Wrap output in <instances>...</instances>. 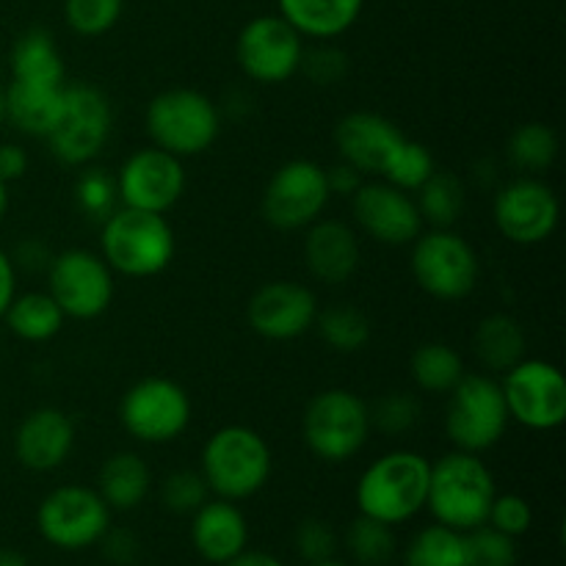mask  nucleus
Returning <instances> with one entry per match:
<instances>
[{"mask_svg": "<svg viewBox=\"0 0 566 566\" xmlns=\"http://www.w3.org/2000/svg\"><path fill=\"white\" fill-rule=\"evenodd\" d=\"M17 296V269L11 263V254L0 249V318L6 315L9 304Z\"/></svg>", "mask_w": 566, "mask_h": 566, "instance_id": "8fccbe9b", "label": "nucleus"}, {"mask_svg": "<svg viewBox=\"0 0 566 566\" xmlns=\"http://www.w3.org/2000/svg\"><path fill=\"white\" fill-rule=\"evenodd\" d=\"M431 462L423 453L390 451L368 464L357 481V509L365 517L401 525L426 509Z\"/></svg>", "mask_w": 566, "mask_h": 566, "instance_id": "7ed1b4c3", "label": "nucleus"}, {"mask_svg": "<svg viewBox=\"0 0 566 566\" xmlns=\"http://www.w3.org/2000/svg\"><path fill=\"white\" fill-rule=\"evenodd\" d=\"M0 566H28V562L22 553L9 551V547H0Z\"/></svg>", "mask_w": 566, "mask_h": 566, "instance_id": "603ef678", "label": "nucleus"}, {"mask_svg": "<svg viewBox=\"0 0 566 566\" xmlns=\"http://www.w3.org/2000/svg\"><path fill=\"white\" fill-rule=\"evenodd\" d=\"M11 81L44 83V86H64V59L55 44L53 33L44 28H28L14 39L9 55Z\"/></svg>", "mask_w": 566, "mask_h": 566, "instance_id": "a878e982", "label": "nucleus"}, {"mask_svg": "<svg viewBox=\"0 0 566 566\" xmlns=\"http://www.w3.org/2000/svg\"><path fill=\"white\" fill-rule=\"evenodd\" d=\"M509 409L501 381L486 374H464L448 392L446 434L457 451L484 453L503 440L509 429Z\"/></svg>", "mask_w": 566, "mask_h": 566, "instance_id": "0eeeda50", "label": "nucleus"}, {"mask_svg": "<svg viewBox=\"0 0 566 566\" xmlns=\"http://www.w3.org/2000/svg\"><path fill=\"white\" fill-rule=\"evenodd\" d=\"M348 553L354 562L363 566H385L396 556V536H392V525L379 523L374 517L359 514L346 534Z\"/></svg>", "mask_w": 566, "mask_h": 566, "instance_id": "f704fd0d", "label": "nucleus"}, {"mask_svg": "<svg viewBox=\"0 0 566 566\" xmlns=\"http://www.w3.org/2000/svg\"><path fill=\"white\" fill-rule=\"evenodd\" d=\"M409 370H412L415 385L434 396H448L468 374L457 348L440 340L420 343L409 359Z\"/></svg>", "mask_w": 566, "mask_h": 566, "instance_id": "c756f323", "label": "nucleus"}, {"mask_svg": "<svg viewBox=\"0 0 566 566\" xmlns=\"http://www.w3.org/2000/svg\"><path fill=\"white\" fill-rule=\"evenodd\" d=\"M50 260H53V252H50V247L42 238H25V241L17 243L14 254H11L14 269L28 271V274H33V271H48Z\"/></svg>", "mask_w": 566, "mask_h": 566, "instance_id": "a18cd8bd", "label": "nucleus"}, {"mask_svg": "<svg viewBox=\"0 0 566 566\" xmlns=\"http://www.w3.org/2000/svg\"><path fill=\"white\" fill-rule=\"evenodd\" d=\"M48 293L66 318L94 321L114 302V271L88 249H66L50 260Z\"/></svg>", "mask_w": 566, "mask_h": 566, "instance_id": "2eb2a0df", "label": "nucleus"}, {"mask_svg": "<svg viewBox=\"0 0 566 566\" xmlns=\"http://www.w3.org/2000/svg\"><path fill=\"white\" fill-rule=\"evenodd\" d=\"M6 122V99H3V86H0V125Z\"/></svg>", "mask_w": 566, "mask_h": 566, "instance_id": "5fc2aeb1", "label": "nucleus"}, {"mask_svg": "<svg viewBox=\"0 0 566 566\" xmlns=\"http://www.w3.org/2000/svg\"><path fill=\"white\" fill-rule=\"evenodd\" d=\"M492 216L506 241L517 243V247H536L556 232L562 205H558L556 191L545 180L523 175L506 182L495 193Z\"/></svg>", "mask_w": 566, "mask_h": 566, "instance_id": "dca6fc26", "label": "nucleus"}, {"mask_svg": "<svg viewBox=\"0 0 566 566\" xmlns=\"http://www.w3.org/2000/svg\"><path fill=\"white\" fill-rule=\"evenodd\" d=\"M280 14L310 39H337L359 20L365 0H276Z\"/></svg>", "mask_w": 566, "mask_h": 566, "instance_id": "393cba45", "label": "nucleus"}, {"mask_svg": "<svg viewBox=\"0 0 566 566\" xmlns=\"http://www.w3.org/2000/svg\"><path fill=\"white\" fill-rule=\"evenodd\" d=\"M495 495V479L479 453L451 451L431 464L426 509L440 525L462 534L479 528L486 523Z\"/></svg>", "mask_w": 566, "mask_h": 566, "instance_id": "f03ea898", "label": "nucleus"}, {"mask_svg": "<svg viewBox=\"0 0 566 566\" xmlns=\"http://www.w3.org/2000/svg\"><path fill=\"white\" fill-rule=\"evenodd\" d=\"M409 269L420 291L437 302H462L481 276L479 254L453 230L420 232L412 241Z\"/></svg>", "mask_w": 566, "mask_h": 566, "instance_id": "6e6552de", "label": "nucleus"}, {"mask_svg": "<svg viewBox=\"0 0 566 566\" xmlns=\"http://www.w3.org/2000/svg\"><path fill=\"white\" fill-rule=\"evenodd\" d=\"M271 468V448L260 431L249 426H224L205 442L199 473L208 481L210 492L238 503L258 495L269 484Z\"/></svg>", "mask_w": 566, "mask_h": 566, "instance_id": "20e7f679", "label": "nucleus"}, {"mask_svg": "<svg viewBox=\"0 0 566 566\" xmlns=\"http://www.w3.org/2000/svg\"><path fill=\"white\" fill-rule=\"evenodd\" d=\"M99 227H103L99 258L116 274L149 280L164 274L175 260V230L164 213H147L119 205Z\"/></svg>", "mask_w": 566, "mask_h": 566, "instance_id": "f257e3e1", "label": "nucleus"}, {"mask_svg": "<svg viewBox=\"0 0 566 566\" xmlns=\"http://www.w3.org/2000/svg\"><path fill=\"white\" fill-rule=\"evenodd\" d=\"M75 448V423L59 407H39L22 418L14 434V457L33 473H50L70 459Z\"/></svg>", "mask_w": 566, "mask_h": 566, "instance_id": "412c9836", "label": "nucleus"}, {"mask_svg": "<svg viewBox=\"0 0 566 566\" xmlns=\"http://www.w3.org/2000/svg\"><path fill=\"white\" fill-rule=\"evenodd\" d=\"M357 232L337 219H318L307 227L304 238V260L310 274L324 285H343L359 269Z\"/></svg>", "mask_w": 566, "mask_h": 566, "instance_id": "4be33fe9", "label": "nucleus"}, {"mask_svg": "<svg viewBox=\"0 0 566 566\" xmlns=\"http://www.w3.org/2000/svg\"><path fill=\"white\" fill-rule=\"evenodd\" d=\"M224 566H285V564H282L280 558L271 556V553H260V551L249 553V551H243L241 556H235V558H232V562H227Z\"/></svg>", "mask_w": 566, "mask_h": 566, "instance_id": "3c124183", "label": "nucleus"}, {"mask_svg": "<svg viewBox=\"0 0 566 566\" xmlns=\"http://www.w3.org/2000/svg\"><path fill=\"white\" fill-rule=\"evenodd\" d=\"M144 125L153 147L166 149L177 158H197L219 138L221 111L197 88H166L149 99Z\"/></svg>", "mask_w": 566, "mask_h": 566, "instance_id": "39448f33", "label": "nucleus"}, {"mask_svg": "<svg viewBox=\"0 0 566 566\" xmlns=\"http://www.w3.org/2000/svg\"><path fill=\"white\" fill-rule=\"evenodd\" d=\"M531 523H534L531 503L525 501L523 495H514V492L495 495V501H492V506H490V514H486V525L497 528L501 534L512 536V539L528 534Z\"/></svg>", "mask_w": 566, "mask_h": 566, "instance_id": "79ce46f5", "label": "nucleus"}, {"mask_svg": "<svg viewBox=\"0 0 566 566\" xmlns=\"http://www.w3.org/2000/svg\"><path fill=\"white\" fill-rule=\"evenodd\" d=\"M415 193L423 224L431 230H453L464 210V186L453 171H434Z\"/></svg>", "mask_w": 566, "mask_h": 566, "instance_id": "7c9ffc66", "label": "nucleus"}, {"mask_svg": "<svg viewBox=\"0 0 566 566\" xmlns=\"http://www.w3.org/2000/svg\"><path fill=\"white\" fill-rule=\"evenodd\" d=\"M298 72L310 77L318 86H335L346 77L348 72V55L343 50L332 48V44H324V48L304 50V59Z\"/></svg>", "mask_w": 566, "mask_h": 566, "instance_id": "37998d69", "label": "nucleus"}, {"mask_svg": "<svg viewBox=\"0 0 566 566\" xmlns=\"http://www.w3.org/2000/svg\"><path fill=\"white\" fill-rule=\"evenodd\" d=\"M464 547H468V566L517 564V545H514L512 536L501 534V531L486 523L464 534Z\"/></svg>", "mask_w": 566, "mask_h": 566, "instance_id": "ea45409f", "label": "nucleus"}, {"mask_svg": "<svg viewBox=\"0 0 566 566\" xmlns=\"http://www.w3.org/2000/svg\"><path fill=\"white\" fill-rule=\"evenodd\" d=\"M420 412L423 409H420V401L415 396L401 390L387 392L370 407V426L379 429L381 434H407L420 423Z\"/></svg>", "mask_w": 566, "mask_h": 566, "instance_id": "58836bf2", "label": "nucleus"}, {"mask_svg": "<svg viewBox=\"0 0 566 566\" xmlns=\"http://www.w3.org/2000/svg\"><path fill=\"white\" fill-rule=\"evenodd\" d=\"M36 525L48 545L59 551H86L111 528V509L92 486L66 484L39 503Z\"/></svg>", "mask_w": 566, "mask_h": 566, "instance_id": "f8f14e48", "label": "nucleus"}, {"mask_svg": "<svg viewBox=\"0 0 566 566\" xmlns=\"http://www.w3.org/2000/svg\"><path fill=\"white\" fill-rule=\"evenodd\" d=\"M296 551L310 564L329 562L337 551V536L324 520H304L296 528Z\"/></svg>", "mask_w": 566, "mask_h": 566, "instance_id": "c03bdc74", "label": "nucleus"}, {"mask_svg": "<svg viewBox=\"0 0 566 566\" xmlns=\"http://www.w3.org/2000/svg\"><path fill=\"white\" fill-rule=\"evenodd\" d=\"M72 193H75L77 210H81L86 219L99 221V224L119 208L116 177L108 175L105 169H99V166H83Z\"/></svg>", "mask_w": 566, "mask_h": 566, "instance_id": "c9c22d12", "label": "nucleus"}, {"mask_svg": "<svg viewBox=\"0 0 566 566\" xmlns=\"http://www.w3.org/2000/svg\"><path fill=\"white\" fill-rule=\"evenodd\" d=\"M304 50V36L285 17L260 14L238 33L235 59L249 81L280 86L298 72Z\"/></svg>", "mask_w": 566, "mask_h": 566, "instance_id": "ddd939ff", "label": "nucleus"}, {"mask_svg": "<svg viewBox=\"0 0 566 566\" xmlns=\"http://www.w3.org/2000/svg\"><path fill=\"white\" fill-rule=\"evenodd\" d=\"M403 566H468L464 534L440 523L418 531L403 553Z\"/></svg>", "mask_w": 566, "mask_h": 566, "instance_id": "473e14b6", "label": "nucleus"}, {"mask_svg": "<svg viewBox=\"0 0 566 566\" xmlns=\"http://www.w3.org/2000/svg\"><path fill=\"white\" fill-rule=\"evenodd\" d=\"M125 0H64L66 25L77 36H103L119 22Z\"/></svg>", "mask_w": 566, "mask_h": 566, "instance_id": "4c0bfd02", "label": "nucleus"}, {"mask_svg": "<svg viewBox=\"0 0 566 566\" xmlns=\"http://www.w3.org/2000/svg\"><path fill=\"white\" fill-rule=\"evenodd\" d=\"M329 199L332 193L324 166L307 158H296L282 164L271 175L263 191V216L274 230H307L324 216Z\"/></svg>", "mask_w": 566, "mask_h": 566, "instance_id": "9b49d317", "label": "nucleus"}, {"mask_svg": "<svg viewBox=\"0 0 566 566\" xmlns=\"http://www.w3.org/2000/svg\"><path fill=\"white\" fill-rule=\"evenodd\" d=\"M313 566H346V564H340V562H332V558H329V562H321V564H313Z\"/></svg>", "mask_w": 566, "mask_h": 566, "instance_id": "6e6d98bb", "label": "nucleus"}, {"mask_svg": "<svg viewBox=\"0 0 566 566\" xmlns=\"http://www.w3.org/2000/svg\"><path fill=\"white\" fill-rule=\"evenodd\" d=\"M3 321L11 335L20 337V340L48 343L64 329L66 315L61 313V307L48 291H31L22 293V296H14V302L6 310Z\"/></svg>", "mask_w": 566, "mask_h": 566, "instance_id": "c85d7f7f", "label": "nucleus"}, {"mask_svg": "<svg viewBox=\"0 0 566 566\" xmlns=\"http://www.w3.org/2000/svg\"><path fill=\"white\" fill-rule=\"evenodd\" d=\"M28 171V153L20 144H0V180L9 182L22 180Z\"/></svg>", "mask_w": 566, "mask_h": 566, "instance_id": "09e8293b", "label": "nucleus"}, {"mask_svg": "<svg viewBox=\"0 0 566 566\" xmlns=\"http://www.w3.org/2000/svg\"><path fill=\"white\" fill-rule=\"evenodd\" d=\"M66 86V83H64ZM64 86L11 81L3 88L6 122L25 136L48 138L64 111Z\"/></svg>", "mask_w": 566, "mask_h": 566, "instance_id": "b1692460", "label": "nucleus"}, {"mask_svg": "<svg viewBox=\"0 0 566 566\" xmlns=\"http://www.w3.org/2000/svg\"><path fill=\"white\" fill-rule=\"evenodd\" d=\"M116 193L122 208L166 216L186 193L182 158L158 147L136 149L116 171Z\"/></svg>", "mask_w": 566, "mask_h": 566, "instance_id": "f3484780", "label": "nucleus"}, {"mask_svg": "<svg viewBox=\"0 0 566 566\" xmlns=\"http://www.w3.org/2000/svg\"><path fill=\"white\" fill-rule=\"evenodd\" d=\"M326 182H329L332 197H348L352 199L357 193V188L365 182L363 171H357L348 164H335L332 169H326Z\"/></svg>", "mask_w": 566, "mask_h": 566, "instance_id": "de8ad7c7", "label": "nucleus"}, {"mask_svg": "<svg viewBox=\"0 0 566 566\" xmlns=\"http://www.w3.org/2000/svg\"><path fill=\"white\" fill-rule=\"evenodd\" d=\"M6 210H9V186L0 180V221L6 219Z\"/></svg>", "mask_w": 566, "mask_h": 566, "instance_id": "864d4df0", "label": "nucleus"}, {"mask_svg": "<svg viewBox=\"0 0 566 566\" xmlns=\"http://www.w3.org/2000/svg\"><path fill=\"white\" fill-rule=\"evenodd\" d=\"M509 160L514 169L525 175H539L551 169L558 158V136L545 122H525L512 133L506 147Z\"/></svg>", "mask_w": 566, "mask_h": 566, "instance_id": "72a5a7b5", "label": "nucleus"}, {"mask_svg": "<svg viewBox=\"0 0 566 566\" xmlns=\"http://www.w3.org/2000/svg\"><path fill=\"white\" fill-rule=\"evenodd\" d=\"M111 130H114V108L108 97L92 83H75L64 86V111L44 142L55 160L83 169L103 153Z\"/></svg>", "mask_w": 566, "mask_h": 566, "instance_id": "1a4fd4ad", "label": "nucleus"}, {"mask_svg": "<svg viewBox=\"0 0 566 566\" xmlns=\"http://www.w3.org/2000/svg\"><path fill=\"white\" fill-rule=\"evenodd\" d=\"M149 484H153V470L133 451L111 453L97 473L99 497L116 512H133L136 506H142Z\"/></svg>", "mask_w": 566, "mask_h": 566, "instance_id": "bb28decb", "label": "nucleus"}, {"mask_svg": "<svg viewBox=\"0 0 566 566\" xmlns=\"http://www.w3.org/2000/svg\"><path fill=\"white\" fill-rule=\"evenodd\" d=\"M509 420L531 431H553L566 420V379L545 359H520L503 374Z\"/></svg>", "mask_w": 566, "mask_h": 566, "instance_id": "4468645a", "label": "nucleus"}, {"mask_svg": "<svg viewBox=\"0 0 566 566\" xmlns=\"http://www.w3.org/2000/svg\"><path fill=\"white\" fill-rule=\"evenodd\" d=\"M105 556L114 564H133L138 556V539L133 531H105L103 539Z\"/></svg>", "mask_w": 566, "mask_h": 566, "instance_id": "49530a36", "label": "nucleus"}, {"mask_svg": "<svg viewBox=\"0 0 566 566\" xmlns=\"http://www.w3.org/2000/svg\"><path fill=\"white\" fill-rule=\"evenodd\" d=\"M318 318V298L307 285L274 280L252 293L247 321L265 340H296L307 335Z\"/></svg>", "mask_w": 566, "mask_h": 566, "instance_id": "6ab92c4d", "label": "nucleus"}, {"mask_svg": "<svg viewBox=\"0 0 566 566\" xmlns=\"http://www.w3.org/2000/svg\"><path fill=\"white\" fill-rule=\"evenodd\" d=\"M191 542L193 551L210 564L232 562L247 551L249 542V525L241 509L232 501L216 497V501H205L202 506L193 512L191 520Z\"/></svg>", "mask_w": 566, "mask_h": 566, "instance_id": "5701e85b", "label": "nucleus"}, {"mask_svg": "<svg viewBox=\"0 0 566 566\" xmlns=\"http://www.w3.org/2000/svg\"><path fill=\"white\" fill-rule=\"evenodd\" d=\"M313 329H318L321 340L340 354H357L370 340V318L354 304H332L318 310Z\"/></svg>", "mask_w": 566, "mask_h": 566, "instance_id": "2f4dec72", "label": "nucleus"}, {"mask_svg": "<svg viewBox=\"0 0 566 566\" xmlns=\"http://www.w3.org/2000/svg\"><path fill=\"white\" fill-rule=\"evenodd\" d=\"M208 495V481L199 470H175L160 484V503L175 514H193Z\"/></svg>", "mask_w": 566, "mask_h": 566, "instance_id": "a19ab883", "label": "nucleus"}, {"mask_svg": "<svg viewBox=\"0 0 566 566\" xmlns=\"http://www.w3.org/2000/svg\"><path fill=\"white\" fill-rule=\"evenodd\" d=\"M119 423L144 446H166L191 426V398L175 379L147 376L122 396Z\"/></svg>", "mask_w": 566, "mask_h": 566, "instance_id": "9d476101", "label": "nucleus"}, {"mask_svg": "<svg viewBox=\"0 0 566 566\" xmlns=\"http://www.w3.org/2000/svg\"><path fill=\"white\" fill-rule=\"evenodd\" d=\"M437 171L434 155L426 144L412 142V138H403V144L398 147V153L392 155L390 166L385 169V180L390 186L401 188V191L415 193L431 175Z\"/></svg>", "mask_w": 566, "mask_h": 566, "instance_id": "e433bc0d", "label": "nucleus"}, {"mask_svg": "<svg viewBox=\"0 0 566 566\" xmlns=\"http://www.w3.org/2000/svg\"><path fill=\"white\" fill-rule=\"evenodd\" d=\"M403 138L407 136L398 130L396 122L374 111H354L335 127V147L343 164L370 177L385 175Z\"/></svg>", "mask_w": 566, "mask_h": 566, "instance_id": "aec40b11", "label": "nucleus"}, {"mask_svg": "<svg viewBox=\"0 0 566 566\" xmlns=\"http://www.w3.org/2000/svg\"><path fill=\"white\" fill-rule=\"evenodd\" d=\"M370 431V407L357 392L343 387L318 392L304 409V442L321 462L340 464L354 459L365 448Z\"/></svg>", "mask_w": 566, "mask_h": 566, "instance_id": "423d86ee", "label": "nucleus"}, {"mask_svg": "<svg viewBox=\"0 0 566 566\" xmlns=\"http://www.w3.org/2000/svg\"><path fill=\"white\" fill-rule=\"evenodd\" d=\"M473 352L479 363L492 374H506L525 359V332L517 318L506 313L486 315L473 335Z\"/></svg>", "mask_w": 566, "mask_h": 566, "instance_id": "cd10ccee", "label": "nucleus"}, {"mask_svg": "<svg viewBox=\"0 0 566 566\" xmlns=\"http://www.w3.org/2000/svg\"><path fill=\"white\" fill-rule=\"evenodd\" d=\"M352 210L359 230L385 247H407L423 232L412 193L387 180H365L352 197Z\"/></svg>", "mask_w": 566, "mask_h": 566, "instance_id": "a211bd4d", "label": "nucleus"}]
</instances>
